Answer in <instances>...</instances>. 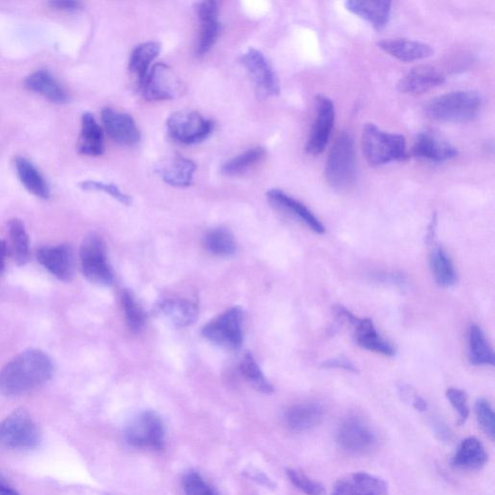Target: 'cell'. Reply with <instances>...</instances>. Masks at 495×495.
<instances>
[{
	"mask_svg": "<svg viewBox=\"0 0 495 495\" xmlns=\"http://www.w3.org/2000/svg\"><path fill=\"white\" fill-rule=\"evenodd\" d=\"M121 305L126 322L132 332H141L145 323V313L130 292H123Z\"/></svg>",
	"mask_w": 495,
	"mask_h": 495,
	"instance_id": "8d00e7d4",
	"label": "cell"
},
{
	"mask_svg": "<svg viewBox=\"0 0 495 495\" xmlns=\"http://www.w3.org/2000/svg\"><path fill=\"white\" fill-rule=\"evenodd\" d=\"M412 406H414V407L419 411H425L428 408L427 402H425L424 398L419 396H416L414 397V401H412Z\"/></svg>",
	"mask_w": 495,
	"mask_h": 495,
	"instance_id": "816d5d0a",
	"label": "cell"
},
{
	"mask_svg": "<svg viewBox=\"0 0 495 495\" xmlns=\"http://www.w3.org/2000/svg\"><path fill=\"white\" fill-rule=\"evenodd\" d=\"M206 250L219 257H229L237 251V242L230 231L226 229H214L204 238Z\"/></svg>",
	"mask_w": 495,
	"mask_h": 495,
	"instance_id": "836d02e7",
	"label": "cell"
},
{
	"mask_svg": "<svg viewBox=\"0 0 495 495\" xmlns=\"http://www.w3.org/2000/svg\"><path fill=\"white\" fill-rule=\"evenodd\" d=\"M218 4L216 2H202L197 5V13L200 20L218 18Z\"/></svg>",
	"mask_w": 495,
	"mask_h": 495,
	"instance_id": "ee69618b",
	"label": "cell"
},
{
	"mask_svg": "<svg viewBox=\"0 0 495 495\" xmlns=\"http://www.w3.org/2000/svg\"><path fill=\"white\" fill-rule=\"evenodd\" d=\"M337 444L351 455H364L376 447L378 436L363 419L350 416L339 425Z\"/></svg>",
	"mask_w": 495,
	"mask_h": 495,
	"instance_id": "30bf717a",
	"label": "cell"
},
{
	"mask_svg": "<svg viewBox=\"0 0 495 495\" xmlns=\"http://www.w3.org/2000/svg\"><path fill=\"white\" fill-rule=\"evenodd\" d=\"M202 335L214 345L238 350L243 343V312L233 307L219 314L202 328Z\"/></svg>",
	"mask_w": 495,
	"mask_h": 495,
	"instance_id": "52a82bcc",
	"label": "cell"
},
{
	"mask_svg": "<svg viewBox=\"0 0 495 495\" xmlns=\"http://www.w3.org/2000/svg\"><path fill=\"white\" fill-rule=\"evenodd\" d=\"M51 357L40 350H27L0 371V394L20 397L43 387L53 376Z\"/></svg>",
	"mask_w": 495,
	"mask_h": 495,
	"instance_id": "6da1fadb",
	"label": "cell"
},
{
	"mask_svg": "<svg viewBox=\"0 0 495 495\" xmlns=\"http://www.w3.org/2000/svg\"><path fill=\"white\" fill-rule=\"evenodd\" d=\"M161 312L177 327H187L194 323L198 308L185 299H168L160 305Z\"/></svg>",
	"mask_w": 495,
	"mask_h": 495,
	"instance_id": "f546056e",
	"label": "cell"
},
{
	"mask_svg": "<svg viewBox=\"0 0 495 495\" xmlns=\"http://www.w3.org/2000/svg\"><path fill=\"white\" fill-rule=\"evenodd\" d=\"M82 274L92 284L108 286L114 284L107 247L101 237L91 233L82 241L79 252Z\"/></svg>",
	"mask_w": 495,
	"mask_h": 495,
	"instance_id": "8992f818",
	"label": "cell"
},
{
	"mask_svg": "<svg viewBox=\"0 0 495 495\" xmlns=\"http://www.w3.org/2000/svg\"><path fill=\"white\" fill-rule=\"evenodd\" d=\"M446 397L459 416V423L462 425L470 416L469 397L461 389L450 388L446 391Z\"/></svg>",
	"mask_w": 495,
	"mask_h": 495,
	"instance_id": "b9f144b4",
	"label": "cell"
},
{
	"mask_svg": "<svg viewBox=\"0 0 495 495\" xmlns=\"http://www.w3.org/2000/svg\"><path fill=\"white\" fill-rule=\"evenodd\" d=\"M241 62L261 95L273 98L280 94L278 77L263 52L256 49L248 50Z\"/></svg>",
	"mask_w": 495,
	"mask_h": 495,
	"instance_id": "7c38bea8",
	"label": "cell"
},
{
	"mask_svg": "<svg viewBox=\"0 0 495 495\" xmlns=\"http://www.w3.org/2000/svg\"><path fill=\"white\" fill-rule=\"evenodd\" d=\"M353 326L355 341L360 348L385 356L395 354L394 348L379 336L373 322L359 319Z\"/></svg>",
	"mask_w": 495,
	"mask_h": 495,
	"instance_id": "4316f807",
	"label": "cell"
},
{
	"mask_svg": "<svg viewBox=\"0 0 495 495\" xmlns=\"http://www.w3.org/2000/svg\"><path fill=\"white\" fill-rule=\"evenodd\" d=\"M161 51V45L154 41L136 46L132 51L129 69L139 81V85L153 67V63L158 58Z\"/></svg>",
	"mask_w": 495,
	"mask_h": 495,
	"instance_id": "f1b7e54d",
	"label": "cell"
},
{
	"mask_svg": "<svg viewBox=\"0 0 495 495\" xmlns=\"http://www.w3.org/2000/svg\"><path fill=\"white\" fill-rule=\"evenodd\" d=\"M433 427L435 434L443 442H448L450 440V431L447 429L446 425L442 421L436 420L433 423Z\"/></svg>",
	"mask_w": 495,
	"mask_h": 495,
	"instance_id": "7dc6e473",
	"label": "cell"
},
{
	"mask_svg": "<svg viewBox=\"0 0 495 495\" xmlns=\"http://www.w3.org/2000/svg\"><path fill=\"white\" fill-rule=\"evenodd\" d=\"M102 122L107 135L119 145L133 146L141 141L140 130L128 114L105 107L102 111Z\"/></svg>",
	"mask_w": 495,
	"mask_h": 495,
	"instance_id": "9a60e30c",
	"label": "cell"
},
{
	"mask_svg": "<svg viewBox=\"0 0 495 495\" xmlns=\"http://www.w3.org/2000/svg\"><path fill=\"white\" fill-rule=\"evenodd\" d=\"M185 495H219L199 472H188L182 480Z\"/></svg>",
	"mask_w": 495,
	"mask_h": 495,
	"instance_id": "ab89813d",
	"label": "cell"
},
{
	"mask_svg": "<svg viewBox=\"0 0 495 495\" xmlns=\"http://www.w3.org/2000/svg\"><path fill=\"white\" fill-rule=\"evenodd\" d=\"M213 127L211 120L191 111L176 112L167 120L170 135L174 141L183 145L202 142L212 133Z\"/></svg>",
	"mask_w": 495,
	"mask_h": 495,
	"instance_id": "9c48e42d",
	"label": "cell"
},
{
	"mask_svg": "<svg viewBox=\"0 0 495 495\" xmlns=\"http://www.w3.org/2000/svg\"><path fill=\"white\" fill-rule=\"evenodd\" d=\"M201 34L197 47L199 57L204 56V54L208 53L213 48L219 33L218 18L201 20Z\"/></svg>",
	"mask_w": 495,
	"mask_h": 495,
	"instance_id": "74e56055",
	"label": "cell"
},
{
	"mask_svg": "<svg viewBox=\"0 0 495 495\" xmlns=\"http://www.w3.org/2000/svg\"><path fill=\"white\" fill-rule=\"evenodd\" d=\"M482 98L474 91H453L439 96L427 106V115L434 120L450 123L469 122L477 117Z\"/></svg>",
	"mask_w": 495,
	"mask_h": 495,
	"instance_id": "277c9868",
	"label": "cell"
},
{
	"mask_svg": "<svg viewBox=\"0 0 495 495\" xmlns=\"http://www.w3.org/2000/svg\"><path fill=\"white\" fill-rule=\"evenodd\" d=\"M335 106L332 99L320 95L316 98V117L305 145L308 154L316 156L327 146L335 123Z\"/></svg>",
	"mask_w": 495,
	"mask_h": 495,
	"instance_id": "8fae6325",
	"label": "cell"
},
{
	"mask_svg": "<svg viewBox=\"0 0 495 495\" xmlns=\"http://www.w3.org/2000/svg\"><path fill=\"white\" fill-rule=\"evenodd\" d=\"M166 430L161 417L154 411H145L127 425L124 438L135 448L162 450Z\"/></svg>",
	"mask_w": 495,
	"mask_h": 495,
	"instance_id": "ba28073f",
	"label": "cell"
},
{
	"mask_svg": "<svg viewBox=\"0 0 495 495\" xmlns=\"http://www.w3.org/2000/svg\"><path fill=\"white\" fill-rule=\"evenodd\" d=\"M15 166L20 181L27 191L40 199H50L51 190L45 177L30 160L18 157Z\"/></svg>",
	"mask_w": 495,
	"mask_h": 495,
	"instance_id": "83f0119b",
	"label": "cell"
},
{
	"mask_svg": "<svg viewBox=\"0 0 495 495\" xmlns=\"http://www.w3.org/2000/svg\"><path fill=\"white\" fill-rule=\"evenodd\" d=\"M362 149L370 167H380L407 158L406 137L382 131L375 124H366L362 134Z\"/></svg>",
	"mask_w": 495,
	"mask_h": 495,
	"instance_id": "7a4b0ae2",
	"label": "cell"
},
{
	"mask_svg": "<svg viewBox=\"0 0 495 495\" xmlns=\"http://www.w3.org/2000/svg\"><path fill=\"white\" fill-rule=\"evenodd\" d=\"M77 148L82 155L96 157L104 154V132L90 113L81 117V131Z\"/></svg>",
	"mask_w": 495,
	"mask_h": 495,
	"instance_id": "d4e9b609",
	"label": "cell"
},
{
	"mask_svg": "<svg viewBox=\"0 0 495 495\" xmlns=\"http://www.w3.org/2000/svg\"><path fill=\"white\" fill-rule=\"evenodd\" d=\"M286 475L292 484L306 495H325L326 493L324 487L318 481L310 478L304 472L288 469Z\"/></svg>",
	"mask_w": 495,
	"mask_h": 495,
	"instance_id": "f35d334b",
	"label": "cell"
},
{
	"mask_svg": "<svg viewBox=\"0 0 495 495\" xmlns=\"http://www.w3.org/2000/svg\"><path fill=\"white\" fill-rule=\"evenodd\" d=\"M0 495H20L15 490L11 488L4 479L0 477Z\"/></svg>",
	"mask_w": 495,
	"mask_h": 495,
	"instance_id": "f907efd6",
	"label": "cell"
},
{
	"mask_svg": "<svg viewBox=\"0 0 495 495\" xmlns=\"http://www.w3.org/2000/svg\"><path fill=\"white\" fill-rule=\"evenodd\" d=\"M266 155L263 147H255L246 153L228 161L222 167V173L227 176H238L257 166Z\"/></svg>",
	"mask_w": 495,
	"mask_h": 495,
	"instance_id": "e575fe53",
	"label": "cell"
},
{
	"mask_svg": "<svg viewBox=\"0 0 495 495\" xmlns=\"http://www.w3.org/2000/svg\"><path fill=\"white\" fill-rule=\"evenodd\" d=\"M41 434L29 411L18 408L0 422V446L9 449H33Z\"/></svg>",
	"mask_w": 495,
	"mask_h": 495,
	"instance_id": "5b68a950",
	"label": "cell"
},
{
	"mask_svg": "<svg viewBox=\"0 0 495 495\" xmlns=\"http://www.w3.org/2000/svg\"><path fill=\"white\" fill-rule=\"evenodd\" d=\"M322 366L326 369H341L352 371V373H357L356 367L347 359H342V357L327 360L323 362Z\"/></svg>",
	"mask_w": 495,
	"mask_h": 495,
	"instance_id": "f6af8a7d",
	"label": "cell"
},
{
	"mask_svg": "<svg viewBox=\"0 0 495 495\" xmlns=\"http://www.w3.org/2000/svg\"><path fill=\"white\" fill-rule=\"evenodd\" d=\"M36 257L38 263L60 281L69 282L74 277L75 260L71 246L60 244L41 247Z\"/></svg>",
	"mask_w": 495,
	"mask_h": 495,
	"instance_id": "5bb4252c",
	"label": "cell"
},
{
	"mask_svg": "<svg viewBox=\"0 0 495 495\" xmlns=\"http://www.w3.org/2000/svg\"><path fill=\"white\" fill-rule=\"evenodd\" d=\"M269 201L276 205L277 208L291 214L299 219L300 222L306 225L311 230L318 235H323L325 228L316 217L304 203L288 196L285 191L278 189H272L267 192Z\"/></svg>",
	"mask_w": 495,
	"mask_h": 495,
	"instance_id": "ffe728a7",
	"label": "cell"
},
{
	"mask_svg": "<svg viewBox=\"0 0 495 495\" xmlns=\"http://www.w3.org/2000/svg\"><path fill=\"white\" fill-rule=\"evenodd\" d=\"M197 166L194 161L177 156L160 164L158 174L164 183L173 187H189L194 180Z\"/></svg>",
	"mask_w": 495,
	"mask_h": 495,
	"instance_id": "cb8c5ba5",
	"label": "cell"
},
{
	"mask_svg": "<svg viewBox=\"0 0 495 495\" xmlns=\"http://www.w3.org/2000/svg\"><path fill=\"white\" fill-rule=\"evenodd\" d=\"M81 189L86 191H104L106 194L113 197L117 201L124 205H131L132 198L123 192L117 185L111 183H104L99 182L87 181L79 184Z\"/></svg>",
	"mask_w": 495,
	"mask_h": 495,
	"instance_id": "7bdbcfd3",
	"label": "cell"
},
{
	"mask_svg": "<svg viewBox=\"0 0 495 495\" xmlns=\"http://www.w3.org/2000/svg\"><path fill=\"white\" fill-rule=\"evenodd\" d=\"M250 474V478L254 481H257V482L260 485H264L267 488H273L274 484L272 483V481L267 478L264 473L261 472H248Z\"/></svg>",
	"mask_w": 495,
	"mask_h": 495,
	"instance_id": "c3c4849f",
	"label": "cell"
},
{
	"mask_svg": "<svg viewBox=\"0 0 495 495\" xmlns=\"http://www.w3.org/2000/svg\"><path fill=\"white\" fill-rule=\"evenodd\" d=\"M332 495H389V487L378 476L355 472L338 480Z\"/></svg>",
	"mask_w": 495,
	"mask_h": 495,
	"instance_id": "2e32d148",
	"label": "cell"
},
{
	"mask_svg": "<svg viewBox=\"0 0 495 495\" xmlns=\"http://www.w3.org/2000/svg\"><path fill=\"white\" fill-rule=\"evenodd\" d=\"M475 415L478 424L482 431L491 439L495 436V416L489 401L479 398L475 404Z\"/></svg>",
	"mask_w": 495,
	"mask_h": 495,
	"instance_id": "60d3db41",
	"label": "cell"
},
{
	"mask_svg": "<svg viewBox=\"0 0 495 495\" xmlns=\"http://www.w3.org/2000/svg\"><path fill=\"white\" fill-rule=\"evenodd\" d=\"M469 355L471 363L475 366H493L494 353L479 326L473 324L469 333Z\"/></svg>",
	"mask_w": 495,
	"mask_h": 495,
	"instance_id": "4dcf8cb0",
	"label": "cell"
},
{
	"mask_svg": "<svg viewBox=\"0 0 495 495\" xmlns=\"http://www.w3.org/2000/svg\"><path fill=\"white\" fill-rule=\"evenodd\" d=\"M357 161L352 135L342 132L330 150L325 168L328 185L338 191H346L356 182Z\"/></svg>",
	"mask_w": 495,
	"mask_h": 495,
	"instance_id": "3957f363",
	"label": "cell"
},
{
	"mask_svg": "<svg viewBox=\"0 0 495 495\" xmlns=\"http://www.w3.org/2000/svg\"><path fill=\"white\" fill-rule=\"evenodd\" d=\"M485 446L476 437L465 438L452 459V465L459 471H479L488 462Z\"/></svg>",
	"mask_w": 495,
	"mask_h": 495,
	"instance_id": "7402d4cb",
	"label": "cell"
},
{
	"mask_svg": "<svg viewBox=\"0 0 495 495\" xmlns=\"http://www.w3.org/2000/svg\"><path fill=\"white\" fill-rule=\"evenodd\" d=\"M14 259L19 266L29 263L31 249L30 238L20 219L14 218L8 223Z\"/></svg>",
	"mask_w": 495,
	"mask_h": 495,
	"instance_id": "1f68e13d",
	"label": "cell"
},
{
	"mask_svg": "<svg viewBox=\"0 0 495 495\" xmlns=\"http://www.w3.org/2000/svg\"><path fill=\"white\" fill-rule=\"evenodd\" d=\"M347 9L371 25L378 32L388 25L392 10V3L388 0L378 2H363V0H350L346 3Z\"/></svg>",
	"mask_w": 495,
	"mask_h": 495,
	"instance_id": "603a6c76",
	"label": "cell"
},
{
	"mask_svg": "<svg viewBox=\"0 0 495 495\" xmlns=\"http://www.w3.org/2000/svg\"><path fill=\"white\" fill-rule=\"evenodd\" d=\"M49 5L51 8L66 12H77L82 8L81 3L72 2V0H58V2L49 3Z\"/></svg>",
	"mask_w": 495,
	"mask_h": 495,
	"instance_id": "bcb514c9",
	"label": "cell"
},
{
	"mask_svg": "<svg viewBox=\"0 0 495 495\" xmlns=\"http://www.w3.org/2000/svg\"><path fill=\"white\" fill-rule=\"evenodd\" d=\"M324 407L315 402L301 403L288 407L284 415L285 427L294 433L309 432L322 422Z\"/></svg>",
	"mask_w": 495,
	"mask_h": 495,
	"instance_id": "e0dca14e",
	"label": "cell"
},
{
	"mask_svg": "<svg viewBox=\"0 0 495 495\" xmlns=\"http://www.w3.org/2000/svg\"><path fill=\"white\" fill-rule=\"evenodd\" d=\"M445 76L431 66H420L398 82L397 89L405 94L420 95L444 84Z\"/></svg>",
	"mask_w": 495,
	"mask_h": 495,
	"instance_id": "d6986e66",
	"label": "cell"
},
{
	"mask_svg": "<svg viewBox=\"0 0 495 495\" xmlns=\"http://www.w3.org/2000/svg\"><path fill=\"white\" fill-rule=\"evenodd\" d=\"M7 254L8 248L6 242L5 240H0V273H2L5 267Z\"/></svg>",
	"mask_w": 495,
	"mask_h": 495,
	"instance_id": "681fc988",
	"label": "cell"
},
{
	"mask_svg": "<svg viewBox=\"0 0 495 495\" xmlns=\"http://www.w3.org/2000/svg\"><path fill=\"white\" fill-rule=\"evenodd\" d=\"M140 87L146 100H172L177 93L178 81L170 66L160 62L150 68Z\"/></svg>",
	"mask_w": 495,
	"mask_h": 495,
	"instance_id": "4fadbf2b",
	"label": "cell"
},
{
	"mask_svg": "<svg viewBox=\"0 0 495 495\" xmlns=\"http://www.w3.org/2000/svg\"><path fill=\"white\" fill-rule=\"evenodd\" d=\"M27 89L43 95L52 103L66 104L69 102V95L61 82L46 70H39L24 80Z\"/></svg>",
	"mask_w": 495,
	"mask_h": 495,
	"instance_id": "484cf974",
	"label": "cell"
},
{
	"mask_svg": "<svg viewBox=\"0 0 495 495\" xmlns=\"http://www.w3.org/2000/svg\"><path fill=\"white\" fill-rule=\"evenodd\" d=\"M378 47L391 57L403 62H412L429 59L434 51L429 44L408 39L383 40Z\"/></svg>",
	"mask_w": 495,
	"mask_h": 495,
	"instance_id": "44dd1931",
	"label": "cell"
},
{
	"mask_svg": "<svg viewBox=\"0 0 495 495\" xmlns=\"http://www.w3.org/2000/svg\"><path fill=\"white\" fill-rule=\"evenodd\" d=\"M412 154L417 158L440 163L457 157L458 150L438 135L422 132L416 137Z\"/></svg>",
	"mask_w": 495,
	"mask_h": 495,
	"instance_id": "ac0fdd59",
	"label": "cell"
},
{
	"mask_svg": "<svg viewBox=\"0 0 495 495\" xmlns=\"http://www.w3.org/2000/svg\"><path fill=\"white\" fill-rule=\"evenodd\" d=\"M240 370L243 377L249 381L253 388L265 394L274 392L272 384L265 377L263 370L256 362L251 353H246L240 365Z\"/></svg>",
	"mask_w": 495,
	"mask_h": 495,
	"instance_id": "d590c367",
	"label": "cell"
},
{
	"mask_svg": "<svg viewBox=\"0 0 495 495\" xmlns=\"http://www.w3.org/2000/svg\"><path fill=\"white\" fill-rule=\"evenodd\" d=\"M430 264L434 280L439 285L450 287L456 284L457 273L455 266H453L451 258L442 248H435L433 251Z\"/></svg>",
	"mask_w": 495,
	"mask_h": 495,
	"instance_id": "d6a6232c",
	"label": "cell"
}]
</instances>
